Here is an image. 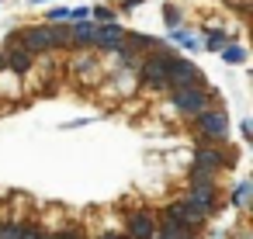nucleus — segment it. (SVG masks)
<instances>
[{"label":"nucleus","instance_id":"f257e3e1","mask_svg":"<svg viewBox=\"0 0 253 239\" xmlns=\"http://www.w3.org/2000/svg\"><path fill=\"white\" fill-rule=\"evenodd\" d=\"M63 42H70V28H52V25H35V28L11 35V45H25L28 52H45L52 45H63Z\"/></svg>","mask_w":253,"mask_h":239},{"label":"nucleus","instance_id":"f03ea898","mask_svg":"<svg viewBox=\"0 0 253 239\" xmlns=\"http://www.w3.org/2000/svg\"><path fill=\"white\" fill-rule=\"evenodd\" d=\"M170 56H173V52L156 49V52H149V56L139 63V77H142L146 87H153V90H167V59H170Z\"/></svg>","mask_w":253,"mask_h":239},{"label":"nucleus","instance_id":"7ed1b4c3","mask_svg":"<svg viewBox=\"0 0 253 239\" xmlns=\"http://www.w3.org/2000/svg\"><path fill=\"white\" fill-rule=\"evenodd\" d=\"M173 108L184 111V115H191V118H198L201 111H208V94H205L198 83L180 87V90H173Z\"/></svg>","mask_w":253,"mask_h":239},{"label":"nucleus","instance_id":"20e7f679","mask_svg":"<svg viewBox=\"0 0 253 239\" xmlns=\"http://www.w3.org/2000/svg\"><path fill=\"white\" fill-rule=\"evenodd\" d=\"M191 83H198V66L170 56L167 59V90H180V87H191Z\"/></svg>","mask_w":253,"mask_h":239},{"label":"nucleus","instance_id":"39448f33","mask_svg":"<svg viewBox=\"0 0 253 239\" xmlns=\"http://www.w3.org/2000/svg\"><path fill=\"white\" fill-rule=\"evenodd\" d=\"M198 128L208 135V139H225L229 135V118L222 111H201L198 115Z\"/></svg>","mask_w":253,"mask_h":239},{"label":"nucleus","instance_id":"423d86ee","mask_svg":"<svg viewBox=\"0 0 253 239\" xmlns=\"http://www.w3.org/2000/svg\"><path fill=\"white\" fill-rule=\"evenodd\" d=\"M167 215H170V218H177V222H180V225H187V229H194V225H201V222H205V211H198L187 198H184V201H177V204H170V208H167Z\"/></svg>","mask_w":253,"mask_h":239},{"label":"nucleus","instance_id":"0eeeda50","mask_svg":"<svg viewBox=\"0 0 253 239\" xmlns=\"http://www.w3.org/2000/svg\"><path fill=\"white\" fill-rule=\"evenodd\" d=\"M156 236V218L149 211L128 215V239H153Z\"/></svg>","mask_w":253,"mask_h":239},{"label":"nucleus","instance_id":"6e6552de","mask_svg":"<svg viewBox=\"0 0 253 239\" xmlns=\"http://www.w3.org/2000/svg\"><path fill=\"white\" fill-rule=\"evenodd\" d=\"M4 66H11L14 73H28L35 66V52H28L25 45H7L4 52Z\"/></svg>","mask_w":253,"mask_h":239},{"label":"nucleus","instance_id":"1a4fd4ad","mask_svg":"<svg viewBox=\"0 0 253 239\" xmlns=\"http://www.w3.org/2000/svg\"><path fill=\"white\" fill-rule=\"evenodd\" d=\"M198 211H215V184H191V198H187Z\"/></svg>","mask_w":253,"mask_h":239},{"label":"nucleus","instance_id":"9d476101","mask_svg":"<svg viewBox=\"0 0 253 239\" xmlns=\"http://www.w3.org/2000/svg\"><path fill=\"white\" fill-rule=\"evenodd\" d=\"M125 42V32L118 28V25H104V28H97V35H94V45H101V49H118Z\"/></svg>","mask_w":253,"mask_h":239},{"label":"nucleus","instance_id":"9b49d317","mask_svg":"<svg viewBox=\"0 0 253 239\" xmlns=\"http://www.w3.org/2000/svg\"><path fill=\"white\" fill-rule=\"evenodd\" d=\"M222 163H225V156H222L218 149H211V146H201V149L194 153V166H205V170H211V173H218Z\"/></svg>","mask_w":253,"mask_h":239},{"label":"nucleus","instance_id":"f8f14e48","mask_svg":"<svg viewBox=\"0 0 253 239\" xmlns=\"http://www.w3.org/2000/svg\"><path fill=\"white\" fill-rule=\"evenodd\" d=\"M156 236H160V239H194V236H191V229H187V225H180V222H177V218H170V215L163 218V225H156Z\"/></svg>","mask_w":253,"mask_h":239},{"label":"nucleus","instance_id":"ddd939ff","mask_svg":"<svg viewBox=\"0 0 253 239\" xmlns=\"http://www.w3.org/2000/svg\"><path fill=\"white\" fill-rule=\"evenodd\" d=\"M94 35H97V25H90V21H80L77 28H70V39L77 45H94Z\"/></svg>","mask_w":253,"mask_h":239},{"label":"nucleus","instance_id":"4468645a","mask_svg":"<svg viewBox=\"0 0 253 239\" xmlns=\"http://www.w3.org/2000/svg\"><path fill=\"white\" fill-rule=\"evenodd\" d=\"M222 45H229V35L225 32H218V28H208V49H222Z\"/></svg>","mask_w":253,"mask_h":239},{"label":"nucleus","instance_id":"2eb2a0df","mask_svg":"<svg viewBox=\"0 0 253 239\" xmlns=\"http://www.w3.org/2000/svg\"><path fill=\"white\" fill-rule=\"evenodd\" d=\"M246 201H250V180H243V184L232 191V204H236V208H246Z\"/></svg>","mask_w":253,"mask_h":239},{"label":"nucleus","instance_id":"dca6fc26","mask_svg":"<svg viewBox=\"0 0 253 239\" xmlns=\"http://www.w3.org/2000/svg\"><path fill=\"white\" fill-rule=\"evenodd\" d=\"M218 52L225 56V63H243V59H246V52H243L239 45H222Z\"/></svg>","mask_w":253,"mask_h":239},{"label":"nucleus","instance_id":"f3484780","mask_svg":"<svg viewBox=\"0 0 253 239\" xmlns=\"http://www.w3.org/2000/svg\"><path fill=\"white\" fill-rule=\"evenodd\" d=\"M211 180H215L211 170H205V166H194L191 170V184H211Z\"/></svg>","mask_w":253,"mask_h":239},{"label":"nucleus","instance_id":"a211bd4d","mask_svg":"<svg viewBox=\"0 0 253 239\" xmlns=\"http://www.w3.org/2000/svg\"><path fill=\"white\" fill-rule=\"evenodd\" d=\"M173 39L184 45V49H198V39H191L187 32H180V28H173Z\"/></svg>","mask_w":253,"mask_h":239},{"label":"nucleus","instance_id":"6ab92c4d","mask_svg":"<svg viewBox=\"0 0 253 239\" xmlns=\"http://www.w3.org/2000/svg\"><path fill=\"white\" fill-rule=\"evenodd\" d=\"M163 21H167L170 28H177V25H180V11H177V7H167V11H163Z\"/></svg>","mask_w":253,"mask_h":239},{"label":"nucleus","instance_id":"aec40b11","mask_svg":"<svg viewBox=\"0 0 253 239\" xmlns=\"http://www.w3.org/2000/svg\"><path fill=\"white\" fill-rule=\"evenodd\" d=\"M94 14H97V21H104V25L115 21V11H111V7H94Z\"/></svg>","mask_w":253,"mask_h":239},{"label":"nucleus","instance_id":"412c9836","mask_svg":"<svg viewBox=\"0 0 253 239\" xmlns=\"http://www.w3.org/2000/svg\"><path fill=\"white\" fill-rule=\"evenodd\" d=\"M18 239H49L45 232H39V229H21V236Z\"/></svg>","mask_w":253,"mask_h":239},{"label":"nucleus","instance_id":"4be33fe9","mask_svg":"<svg viewBox=\"0 0 253 239\" xmlns=\"http://www.w3.org/2000/svg\"><path fill=\"white\" fill-rule=\"evenodd\" d=\"M49 18H52V21H66V18H70V7H56V11H49Z\"/></svg>","mask_w":253,"mask_h":239},{"label":"nucleus","instance_id":"5701e85b","mask_svg":"<svg viewBox=\"0 0 253 239\" xmlns=\"http://www.w3.org/2000/svg\"><path fill=\"white\" fill-rule=\"evenodd\" d=\"M70 18H73V21H84V18H87V7H73Z\"/></svg>","mask_w":253,"mask_h":239},{"label":"nucleus","instance_id":"b1692460","mask_svg":"<svg viewBox=\"0 0 253 239\" xmlns=\"http://www.w3.org/2000/svg\"><path fill=\"white\" fill-rule=\"evenodd\" d=\"M59 239H84L80 232H66V236H59Z\"/></svg>","mask_w":253,"mask_h":239},{"label":"nucleus","instance_id":"393cba45","mask_svg":"<svg viewBox=\"0 0 253 239\" xmlns=\"http://www.w3.org/2000/svg\"><path fill=\"white\" fill-rule=\"evenodd\" d=\"M0 70H4V52H0Z\"/></svg>","mask_w":253,"mask_h":239},{"label":"nucleus","instance_id":"a878e982","mask_svg":"<svg viewBox=\"0 0 253 239\" xmlns=\"http://www.w3.org/2000/svg\"><path fill=\"white\" fill-rule=\"evenodd\" d=\"M104 239H111V236H104Z\"/></svg>","mask_w":253,"mask_h":239},{"label":"nucleus","instance_id":"bb28decb","mask_svg":"<svg viewBox=\"0 0 253 239\" xmlns=\"http://www.w3.org/2000/svg\"><path fill=\"white\" fill-rule=\"evenodd\" d=\"M153 239H160V236H153Z\"/></svg>","mask_w":253,"mask_h":239}]
</instances>
